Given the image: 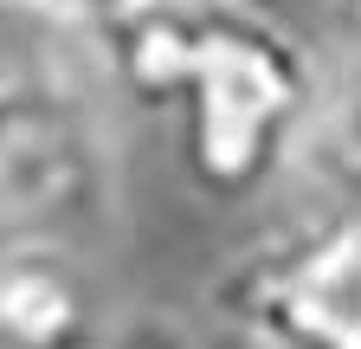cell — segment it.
Returning a JSON list of instances; mask_svg holds the SVG:
<instances>
[{"label": "cell", "mask_w": 361, "mask_h": 349, "mask_svg": "<svg viewBox=\"0 0 361 349\" xmlns=\"http://www.w3.org/2000/svg\"><path fill=\"white\" fill-rule=\"evenodd\" d=\"M116 84L180 110V149L213 194H252L316 123V65L278 0H129L104 26Z\"/></svg>", "instance_id": "cell-1"}, {"label": "cell", "mask_w": 361, "mask_h": 349, "mask_svg": "<svg viewBox=\"0 0 361 349\" xmlns=\"http://www.w3.org/2000/svg\"><path fill=\"white\" fill-rule=\"evenodd\" d=\"M219 304L264 349H361V207L245 252Z\"/></svg>", "instance_id": "cell-2"}, {"label": "cell", "mask_w": 361, "mask_h": 349, "mask_svg": "<svg viewBox=\"0 0 361 349\" xmlns=\"http://www.w3.org/2000/svg\"><path fill=\"white\" fill-rule=\"evenodd\" d=\"M110 201L97 117H0V252L59 246Z\"/></svg>", "instance_id": "cell-3"}, {"label": "cell", "mask_w": 361, "mask_h": 349, "mask_svg": "<svg viewBox=\"0 0 361 349\" xmlns=\"http://www.w3.org/2000/svg\"><path fill=\"white\" fill-rule=\"evenodd\" d=\"M110 91L104 20L52 0H0V117H97Z\"/></svg>", "instance_id": "cell-4"}, {"label": "cell", "mask_w": 361, "mask_h": 349, "mask_svg": "<svg viewBox=\"0 0 361 349\" xmlns=\"http://www.w3.org/2000/svg\"><path fill=\"white\" fill-rule=\"evenodd\" d=\"M90 304L65 246L0 252V349H84Z\"/></svg>", "instance_id": "cell-5"}, {"label": "cell", "mask_w": 361, "mask_h": 349, "mask_svg": "<svg viewBox=\"0 0 361 349\" xmlns=\"http://www.w3.org/2000/svg\"><path fill=\"white\" fill-rule=\"evenodd\" d=\"M316 110H323V143H329V155L348 174H361V26H355L348 52L336 65L329 97H316Z\"/></svg>", "instance_id": "cell-6"}, {"label": "cell", "mask_w": 361, "mask_h": 349, "mask_svg": "<svg viewBox=\"0 0 361 349\" xmlns=\"http://www.w3.org/2000/svg\"><path fill=\"white\" fill-rule=\"evenodd\" d=\"M52 7H71V13H90V20H104V26H110V20L129 7V0H52Z\"/></svg>", "instance_id": "cell-7"}, {"label": "cell", "mask_w": 361, "mask_h": 349, "mask_svg": "<svg viewBox=\"0 0 361 349\" xmlns=\"http://www.w3.org/2000/svg\"><path fill=\"white\" fill-rule=\"evenodd\" d=\"M213 349H264V343H252V336H219Z\"/></svg>", "instance_id": "cell-8"}, {"label": "cell", "mask_w": 361, "mask_h": 349, "mask_svg": "<svg viewBox=\"0 0 361 349\" xmlns=\"http://www.w3.org/2000/svg\"><path fill=\"white\" fill-rule=\"evenodd\" d=\"M355 7H361V0H355Z\"/></svg>", "instance_id": "cell-9"}]
</instances>
